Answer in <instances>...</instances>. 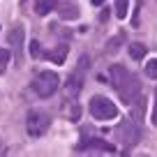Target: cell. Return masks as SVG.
<instances>
[{
  "mask_svg": "<svg viewBox=\"0 0 157 157\" xmlns=\"http://www.w3.org/2000/svg\"><path fill=\"white\" fill-rule=\"evenodd\" d=\"M111 86L118 90V95L125 104H132V99L139 95L136 76H132L127 72V67H123V65H113L111 67Z\"/></svg>",
  "mask_w": 157,
  "mask_h": 157,
  "instance_id": "obj_1",
  "label": "cell"
},
{
  "mask_svg": "<svg viewBox=\"0 0 157 157\" xmlns=\"http://www.w3.org/2000/svg\"><path fill=\"white\" fill-rule=\"evenodd\" d=\"M88 109H90V116L95 120H113V118H118V106L109 97H104V95H95L90 99Z\"/></svg>",
  "mask_w": 157,
  "mask_h": 157,
  "instance_id": "obj_2",
  "label": "cell"
},
{
  "mask_svg": "<svg viewBox=\"0 0 157 157\" xmlns=\"http://www.w3.org/2000/svg\"><path fill=\"white\" fill-rule=\"evenodd\" d=\"M33 90L39 95V97H51V95L58 90V86H60V78H58V74L56 72H39L37 76L33 78Z\"/></svg>",
  "mask_w": 157,
  "mask_h": 157,
  "instance_id": "obj_3",
  "label": "cell"
},
{
  "mask_svg": "<svg viewBox=\"0 0 157 157\" xmlns=\"http://www.w3.org/2000/svg\"><path fill=\"white\" fill-rule=\"evenodd\" d=\"M49 116L44 111H30L25 118V129H28L30 136H42V134L49 129Z\"/></svg>",
  "mask_w": 157,
  "mask_h": 157,
  "instance_id": "obj_4",
  "label": "cell"
},
{
  "mask_svg": "<svg viewBox=\"0 0 157 157\" xmlns=\"http://www.w3.org/2000/svg\"><path fill=\"white\" fill-rule=\"evenodd\" d=\"M7 42H10V51L16 53V63H21V51H23V28L14 25L7 35Z\"/></svg>",
  "mask_w": 157,
  "mask_h": 157,
  "instance_id": "obj_5",
  "label": "cell"
},
{
  "mask_svg": "<svg viewBox=\"0 0 157 157\" xmlns=\"http://www.w3.org/2000/svg\"><path fill=\"white\" fill-rule=\"evenodd\" d=\"M132 106H134V111H132V123H141V120H143V113H146V97L132 99Z\"/></svg>",
  "mask_w": 157,
  "mask_h": 157,
  "instance_id": "obj_6",
  "label": "cell"
},
{
  "mask_svg": "<svg viewBox=\"0 0 157 157\" xmlns=\"http://www.w3.org/2000/svg\"><path fill=\"white\" fill-rule=\"evenodd\" d=\"M56 10V0H35V12L39 16H46Z\"/></svg>",
  "mask_w": 157,
  "mask_h": 157,
  "instance_id": "obj_7",
  "label": "cell"
},
{
  "mask_svg": "<svg viewBox=\"0 0 157 157\" xmlns=\"http://www.w3.org/2000/svg\"><path fill=\"white\" fill-rule=\"evenodd\" d=\"M67 51H69V49H67L65 44H58V46H56V49L49 53L51 63H56V65H63V63H65V58H67Z\"/></svg>",
  "mask_w": 157,
  "mask_h": 157,
  "instance_id": "obj_8",
  "label": "cell"
},
{
  "mask_svg": "<svg viewBox=\"0 0 157 157\" xmlns=\"http://www.w3.org/2000/svg\"><path fill=\"white\" fill-rule=\"evenodd\" d=\"M123 141L127 143V146H134V143H136V136H139V132H136V127L132 129V120H129V123H125L123 125Z\"/></svg>",
  "mask_w": 157,
  "mask_h": 157,
  "instance_id": "obj_9",
  "label": "cell"
},
{
  "mask_svg": "<svg viewBox=\"0 0 157 157\" xmlns=\"http://www.w3.org/2000/svg\"><path fill=\"white\" fill-rule=\"evenodd\" d=\"M127 49H129V56H132L134 60H141L143 56H146V46H143L141 42H132Z\"/></svg>",
  "mask_w": 157,
  "mask_h": 157,
  "instance_id": "obj_10",
  "label": "cell"
},
{
  "mask_svg": "<svg viewBox=\"0 0 157 157\" xmlns=\"http://www.w3.org/2000/svg\"><path fill=\"white\" fill-rule=\"evenodd\" d=\"M143 72H146L148 78H157V58H150L146 63V67H143Z\"/></svg>",
  "mask_w": 157,
  "mask_h": 157,
  "instance_id": "obj_11",
  "label": "cell"
},
{
  "mask_svg": "<svg viewBox=\"0 0 157 157\" xmlns=\"http://www.w3.org/2000/svg\"><path fill=\"white\" fill-rule=\"evenodd\" d=\"M127 5H129V0H116V16L118 19L127 16Z\"/></svg>",
  "mask_w": 157,
  "mask_h": 157,
  "instance_id": "obj_12",
  "label": "cell"
},
{
  "mask_svg": "<svg viewBox=\"0 0 157 157\" xmlns=\"http://www.w3.org/2000/svg\"><path fill=\"white\" fill-rule=\"evenodd\" d=\"M60 16H63V19H76L78 10H76V7H72V5H65V7H60Z\"/></svg>",
  "mask_w": 157,
  "mask_h": 157,
  "instance_id": "obj_13",
  "label": "cell"
},
{
  "mask_svg": "<svg viewBox=\"0 0 157 157\" xmlns=\"http://www.w3.org/2000/svg\"><path fill=\"white\" fill-rule=\"evenodd\" d=\"M30 56H33V58H39V56H42V46H39L37 39L30 42Z\"/></svg>",
  "mask_w": 157,
  "mask_h": 157,
  "instance_id": "obj_14",
  "label": "cell"
},
{
  "mask_svg": "<svg viewBox=\"0 0 157 157\" xmlns=\"http://www.w3.org/2000/svg\"><path fill=\"white\" fill-rule=\"evenodd\" d=\"M10 58H12L10 49H0V67H5V65L10 63Z\"/></svg>",
  "mask_w": 157,
  "mask_h": 157,
  "instance_id": "obj_15",
  "label": "cell"
},
{
  "mask_svg": "<svg viewBox=\"0 0 157 157\" xmlns=\"http://www.w3.org/2000/svg\"><path fill=\"white\" fill-rule=\"evenodd\" d=\"M152 123L157 125V97H155V111H152Z\"/></svg>",
  "mask_w": 157,
  "mask_h": 157,
  "instance_id": "obj_16",
  "label": "cell"
},
{
  "mask_svg": "<svg viewBox=\"0 0 157 157\" xmlns=\"http://www.w3.org/2000/svg\"><path fill=\"white\" fill-rule=\"evenodd\" d=\"M93 5H104V0H93Z\"/></svg>",
  "mask_w": 157,
  "mask_h": 157,
  "instance_id": "obj_17",
  "label": "cell"
}]
</instances>
